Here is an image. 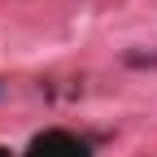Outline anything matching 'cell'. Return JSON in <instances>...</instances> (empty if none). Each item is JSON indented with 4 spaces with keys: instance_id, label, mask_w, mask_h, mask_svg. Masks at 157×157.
<instances>
[{
    "instance_id": "obj_1",
    "label": "cell",
    "mask_w": 157,
    "mask_h": 157,
    "mask_svg": "<svg viewBox=\"0 0 157 157\" xmlns=\"http://www.w3.org/2000/svg\"><path fill=\"white\" fill-rule=\"evenodd\" d=\"M26 157H87V144L74 140L70 131H44V135H35Z\"/></svg>"
},
{
    "instance_id": "obj_2",
    "label": "cell",
    "mask_w": 157,
    "mask_h": 157,
    "mask_svg": "<svg viewBox=\"0 0 157 157\" xmlns=\"http://www.w3.org/2000/svg\"><path fill=\"white\" fill-rule=\"evenodd\" d=\"M0 157H9V153H5V148H0Z\"/></svg>"
}]
</instances>
